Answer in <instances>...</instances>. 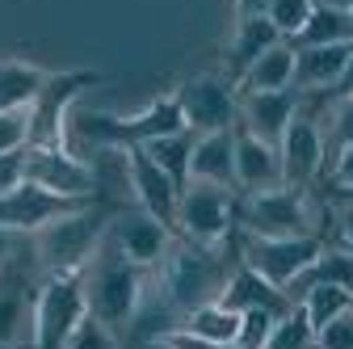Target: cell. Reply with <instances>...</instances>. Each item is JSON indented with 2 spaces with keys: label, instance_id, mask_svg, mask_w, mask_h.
Returning a JSON list of instances; mask_svg holds the SVG:
<instances>
[{
  "label": "cell",
  "instance_id": "cell-1",
  "mask_svg": "<svg viewBox=\"0 0 353 349\" xmlns=\"http://www.w3.org/2000/svg\"><path fill=\"white\" fill-rule=\"evenodd\" d=\"M236 261H240L236 244L210 248V244L176 236V244L168 248V257L160 261V270H156V282L164 286V295L176 303V308L190 316L194 308L219 299V290H223V282H228Z\"/></svg>",
  "mask_w": 353,
  "mask_h": 349
},
{
  "label": "cell",
  "instance_id": "cell-2",
  "mask_svg": "<svg viewBox=\"0 0 353 349\" xmlns=\"http://www.w3.org/2000/svg\"><path fill=\"white\" fill-rule=\"evenodd\" d=\"M110 206H101L97 198L84 202L68 215H59L55 223H47L42 232L30 236V252L34 266L42 274H84V266L97 257L105 228H110Z\"/></svg>",
  "mask_w": 353,
  "mask_h": 349
},
{
  "label": "cell",
  "instance_id": "cell-3",
  "mask_svg": "<svg viewBox=\"0 0 353 349\" xmlns=\"http://www.w3.org/2000/svg\"><path fill=\"white\" fill-rule=\"evenodd\" d=\"M148 290V270H139L135 261H126L110 240H101L97 257L84 266V299H88V316H97L110 324L118 337L126 324L135 320L139 299Z\"/></svg>",
  "mask_w": 353,
  "mask_h": 349
},
{
  "label": "cell",
  "instance_id": "cell-4",
  "mask_svg": "<svg viewBox=\"0 0 353 349\" xmlns=\"http://www.w3.org/2000/svg\"><path fill=\"white\" fill-rule=\"evenodd\" d=\"M185 118H181V106H176L172 93H160L152 97L143 110L135 114H97V110H88V114H76L68 122V135L76 130V135L84 143H93V148H105V152H126V148H143L148 139L156 135H168V130H181Z\"/></svg>",
  "mask_w": 353,
  "mask_h": 349
},
{
  "label": "cell",
  "instance_id": "cell-5",
  "mask_svg": "<svg viewBox=\"0 0 353 349\" xmlns=\"http://www.w3.org/2000/svg\"><path fill=\"white\" fill-rule=\"evenodd\" d=\"M320 210L312 202V190H299L290 181L274 190L240 194V232L252 236H312L320 232Z\"/></svg>",
  "mask_w": 353,
  "mask_h": 349
},
{
  "label": "cell",
  "instance_id": "cell-6",
  "mask_svg": "<svg viewBox=\"0 0 353 349\" xmlns=\"http://www.w3.org/2000/svg\"><path fill=\"white\" fill-rule=\"evenodd\" d=\"M176 232L185 240L223 248L236 244L240 232V190L214 186V181H190L176 202Z\"/></svg>",
  "mask_w": 353,
  "mask_h": 349
},
{
  "label": "cell",
  "instance_id": "cell-7",
  "mask_svg": "<svg viewBox=\"0 0 353 349\" xmlns=\"http://www.w3.org/2000/svg\"><path fill=\"white\" fill-rule=\"evenodd\" d=\"M105 76L93 68H63L51 72L42 93L30 101V148H72L68 143V118L76 110V97H84Z\"/></svg>",
  "mask_w": 353,
  "mask_h": 349
},
{
  "label": "cell",
  "instance_id": "cell-8",
  "mask_svg": "<svg viewBox=\"0 0 353 349\" xmlns=\"http://www.w3.org/2000/svg\"><path fill=\"white\" fill-rule=\"evenodd\" d=\"M236 248H240L244 266H252L261 278H270L274 286L286 290L328 248V236L324 232H312V236H252V232H236Z\"/></svg>",
  "mask_w": 353,
  "mask_h": 349
},
{
  "label": "cell",
  "instance_id": "cell-9",
  "mask_svg": "<svg viewBox=\"0 0 353 349\" xmlns=\"http://www.w3.org/2000/svg\"><path fill=\"white\" fill-rule=\"evenodd\" d=\"M84 316V274H47L34 299V349H63Z\"/></svg>",
  "mask_w": 353,
  "mask_h": 349
},
{
  "label": "cell",
  "instance_id": "cell-10",
  "mask_svg": "<svg viewBox=\"0 0 353 349\" xmlns=\"http://www.w3.org/2000/svg\"><path fill=\"white\" fill-rule=\"evenodd\" d=\"M181 118L190 130L210 135V130H228L240 122V89L228 72H194L172 89Z\"/></svg>",
  "mask_w": 353,
  "mask_h": 349
},
{
  "label": "cell",
  "instance_id": "cell-11",
  "mask_svg": "<svg viewBox=\"0 0 353 349\" xmlns=\"http://www.w3.org/2000/svg\"><path fill=\"white\" fill-rule=\"evenodd\" d=\"M176 228L160 223L152 210L143 206H130V210H114L110 215V228H105V240L126 257L135 261L139 270H160V261L168 257V248L176 244Z\"/></svg>",
  "mask_w": 353,
  "mask_h": 349
},
{
  "label": "cell",
  "instance_id": "cell-12",
  "mask_svg": "<svg viewBox=\"0 0 353 349\" xmlns=\"http://www.w3.org/2000/svg\"><path fill=\"white\" fill-rule=\"evenodd\" d=\"M278 152H282V177L290 186L312 190L320 181V172L328 164V139H324L320 122L312 118V110H307V106H299V114L290 118Z\"/></svg>",
  "mask_w": 353,
  "mask_h": 349
},
{
  "label": "cell",
  "instance_id": "cell-13",
  "mask_svg": "<svg viewBox=\"0 0 353 349\" xmlns=\"http://www.w3.org/2000/svg\"><path fill=\"white\" fill-rule=\"evenodd\" d=\"M34 299L38 282L17 266H0V349H34Z\"/></svg>",
  "mask_w": 353,
  "mask_h": 349
},
{
  "label": "cell",
  "instance_id": "cell-14",
  "mask_svg": "<svg viewBox=\"0 0 353 349\" xmlns=\"http://www.w3.org/2000/svg\"><path fill=\"white\" fill-rule=\"evenodd\" d=\"M26 177L63 194V198H97L93 164L80 160L72 148H30L26 152Z\"/></svg>",
  "mask_w": 353,
  "mask_h": 349
},
{
  "label": "cell",
  "instance_id": "cell-15",
  "mask_svg": "<svg viewBox=\"0 0 353 349\" xmlns=\"http://www.w3.org/2000/svg\"><path fill=\"white\" fill-rule=\"evenodd\" d=\"M122 168H126L130 194H135V206L152 210L160 223L176 228V202H181V186H176L143 148H126V152H122Z\"/></svg>",
  "mask_w": 353,
  "mask_h": 349
},
{
  "label": "cell",
  "instance_id": "cell-16",
  "mask_svg": "<svg viewBox=\"0 0 353 349\" xmlns=\"http://www.w3.org/2000/svg\"><path fill=\"white\" fill-rule=\"evenodd\" d=\"M303 106V93L299 89H274V93H240V122L244 130H252L256 139L265 143H282L290 118L299 114Z\"/></svg>",
  "mask_w": 353,
  "mask_h": 349
},
{
  "label": "cell",
  "instance_id": "cell-17",
  "mask_svg": "<svg viewBox=\"0 0 353 349\" xmlns=\"http://www.w3.org/2000/svg\"><path fill=\"white\" fill-rule=\"evenodd\" d=\"M282 152L274 143L256 139L252 130L236 126V190L256 194V190H274L282 186Z\"/></svg>",
  "mask_w": 353,
  "mask_h": 349
},
{
  "label": "cell",
  "instance_id": "cell-18",
  "mask_svg": "<svg viewBox=\"0 0 353 349\" xmlns=\"http://www.w3.org/2000/svg\"><path fill=\"white\" fill-rule=\"evenodd\" d=\"M219 303H228L232 312L265 308V312H278V316H286L294 299H290L282 286H274L270 278H261L252 266L236 261V266H232V274H228V282H223V290H219Z\"/></svg>",
  "mask_w": 353,
  "mask_h": 349
},
{
  "label": "cell",
  "instance_id": "cell-19",
  "mask_svg": "<svg viewBox=\"0 0 353 349\" xmlns=\"http://www.w3.org/2000/svg\"><path fill=\"white\" fill-rule=\"evenodd\" d=\"M353 55V42H328V47H294V89L299 93H328L341 80Z\"/></svg>",
  "mask_w": 353,
  "mask_h": 349
},
{
  "label": "cell",
  "instance_id": "cell-20",
  "mask_svg": "<svg viewBox=\"0 0 353 349\" xmlns=\"http://www.w3.org/2000/svg\"><path fill=\"white\" fill-rule=\"evenodd\" d=\"M278 42H282V34H278V26L265 17V13H256V17H236L232 42H228V51H223V72H228L232 80H240L265 51L278 47Z\"/></svg>",
  "mask_w": 353,
  "mask_h": 349
},
{
  "label": "cell",
  "instance_id": "cell-21",
  "mask_svg": "<svg viewBox=\"0 0 353 349\" xmlns=\"http://www.w3.org/2000/svg\"><path fill=\"white\" fill-rule=\"evenodd\" d=\"M190 181H214L236 190V126L198 135L194 160H190Z\"/></svg>",
  "mask_w": 353,
  "mask_h": 349
},
{
  "label": "cell",
  "instance_id": "cell-22",
  "mask_svg": "<svg viewBox=\"0 0 353 349\" xmlns=\"http://www.w3.org/2000/svg\"><path fill=\"white\" fill-rule=\"evenodd\" d=\"M47 76H51V68H42L34 59L0 55V110H26L42 93Z\"/></svg>",
  "mask_w": 353,
  "mask_h": 349
},
{
  "label": "cell",
  "instance_id": "cell-23",
  "mask_svg": "<svg viewBox=\"0 0 353 349\" xmlns=\"http://www.w3.org/2000/svg\"><path fill=\"white\" fill-rule=\"evenodd\" d=\"M240 93H274V89H294V47L282 38L278 47L265 51L240 80H236Z\"/></svg>",
  "mask_w": 353,
  "mask_h": 349
},
{
  "label": "cell",
  "instance_id": "cell-24",
  "mask_svg": "<svg viewBox=\"0 0 353 349\" xmlns=\"http://www.w3.org/2000/svg\"><path fill=\"white\" fill-rule=\"evenodd\" d=\"M312 286H345V290H353V252L341 244V248H324L312 266H307L290 286H286V295L290 299H299L303 290H312Z\"/></svg>",
  "mask_w": 353,
  "mask_h": 349
},
{
  "label": "cell",
  "instance_id": "cell-25",
  "mask_svg": "<svg viewBox=\"0 0 353 349\" xmlns=\"http://www.w3.org/2000/svg\"><path fill=\"white\" fill-rule=\"evenodd\" d=\"M290 47H328V42H353V13L349 9H336V5H320L312 17L303 21V30L294 38H286Z\"/></svg>",
  "mask_w": 353,
  "mask_h": 349
},
{
  "label": "cell",
  "instance_id": "cell-26",
  "mask_svg": "<svg viewBox=\"0 0 353 349\" xmlns=\"http://www.w3.org/2000/svg\"><path fill=\"white\" fill-rule=\"evenodd\" d=\"M194 143H198V130H190V126H181V130H168V135H156V139H148L143 143V152L168 172V177L176 181V186H190V160H194Z\"/></svg>",
  "mask_w": 353,
  "mask_h": 349
},
{
  "label": "cell",
  "instance_id": "cell-27",
  "mask_svg": "<svg viewBox=\"0 0 353 349\" xmlns=\"http://www.w3.org/2000/svg\"><path fill=\"white\" fill-rule=\"evenodd\" d=\"M185 332H194L202 341H214V345H228L240 332V312H232L228 303H219V299L214 303H202V308H194L185 316Z\"/></svg>",
  "mask_w": 353,
  "mask_h": 349
},
{
  "label": "cell",
  "instance_id": "cell-28",
  "mask_svg": "<svg viewBox=\"0 0 353 349\" xmlns=\"http://www.w3.org/2000/svg\"><path fill=\"white\" fill-rule=\"evenodd\" d=\"M294 303H303L307 320H312V328L320 332V328H328L336 316H345L353 308V290H345V286H312V290H303Z\"/></svg>",
  "mask_w": 353,
  "mask_h": 349
},
{
  "label": "cell",
  "instance_id": "cell-29",
  "mask_svg": "<svg viewBox=\"0 0 353 349\" xmlns=\"http://www.w3.org/2000/svg\"><path fill=\"white\" fill-rule=\"evenodd\" d=\"M265 349H316V328H312V320H307L303 303H290V312L278 316Z\"/></svg>",
  "mask_w": 353,
  "mask_h": 349
},
{
  "label": "cell",
  "instance_id": "cell-30",
  "mask_svg": "<svg viewBox=\"0 0 353 349\" xmlns=\"http://www.w3.org/2000/svg\"><path fill=\"white\" fill-rule=\"evenodd\" d=\"M63 349H122V337H118L110 324H101L97 316H84V320L76 324V332L68 337Z\"/></svg>",
  "mask_w": 353,
  "mask_h": 349
},
{
  "label": "cell",
  "instance_id": "cell-31",
  "mask_svg": "<svg viewBox=\"0 0 353 349\" xmlns=\"http://www.w3.org/2000/svg\"><path fill=\"white\" fill-rule=\"evenodd\" d=\"M312 9H316V0H270L265 17L278 26V34H282V38H294V34L303 30V21L312 17Z\"/></svg>",
  "mask_w": 353,
  "mask_h": 349
},
{
  "label": "cell",
  "instance_id": "cell-32",
  "mask_svg": "<svg viewBox=\"0 0 353 349\" xmlns=\"http://www.w3.org/2000/svg\"><path fill=\"white\" fill-rule=\"evenodd\" d=\"M274 324H278V312L248 308V312H240V332H236V341L248 345V349H265V341H270Z\"/></svg>",
  "mask_w": 353,
  "mask_h": 349
},
{
  "label": "cell",
  "instance_id": "cell-33",
  "mask_svg": "<svg viewBox=\"0 0 353 349\" xmlns=\"http://www.w3.org/2000/svg\"><path fill=\"white\" fill-rule=\"evenodd\" d=\"M30 148V106L26 110H0V156Z\"/></svg>",
  "mask_w": 353,
  "mask_h": 349
},
{
  "label": "cell",
  "instance_id": "cell-34",
  "mask_svg": "<svg viewBox=\"0 0 353 349\" xmlns=\"http://www.w3.org/2000/svg\"><path fill=\"white\" fill-rule=\"evenodd\" d=\"M328 106H332V118H328V126H324V139H328L332 152H341V148L353 143V97L328 101Z\"/></svg>",
  "mask_w": 353,
  "mask_h": 349
},
{
  "label": "cell",
  "instance_id": "cell-35",
  "mask_svg": "<svg viewBox=\"0 0 353 349\" xmlns=\"http://www.w3.org/2000/svg\"><path fill=\"white\" fill-rule=\"evenodd\" d=\"M316 345L320 349H353V308L345 316H336L328 328L316 332Z\"/></svg>",
  "mask_w": 353,
  "mask_h": 349
},
{
  "label": "cell",
  "instance_id": "cell-36",
  "mask_svg": "<svg viewBox=\"0 0 353 349\" xmlns=\"http://www.w3.org/2000/svg\"><path fill=\"white\" fill-rule=\"evenodd\" d=\"M26 152H30V148H21V152H5V156H0V198L26 181Z\"/></svg>",
  "mask_w": 353,
  "mask_h": 349
},
{
  "label": "cell",
  "instance_id": "cell-37",
  "mask_svg": "<svg viewBox=\"0 0 353 349\" xmlns=\"http://www.w3.org/2000/svg\"><path fill=\"white\" fill-rule=\"evenodd\" d=\"M345 186H353V143H349V148H341V152H332L324 194H328V190H345Z\"/></svg>",
  "mask_w": 353,
  "mask_h": 349
},
{
  "label": "cell",
  "instance_id": "cell-38",
  "mask_svg": "<svg viewBox=\"0 0 353 349\" xmlns=\"http://www.w3.org/2000/svg\"><path fill=\"white\" fill-rule=\"evenodd\" d=\"M328 101H345V97H353V55H349V63H345V72H341V80L332 84V89L324 93Z\"/></svg>",
  "mask_w": 353,
  "mask_h": 349
},
{
  "label": "cell",
  "instance_id": "cell-39",
  "mask_svg": "<svg viewBox=\"0 0 353 349\" xmlns=\"http://www.w3.org/2000/svg\"><path fill=\"white\" fill-rule=\"evenodd\" d=\"M168 341H172V349H219L214 341H202V337H194V332H185V328H181V332H172Z\"/></svg>",
  "mask_w": 353,
  "mask_h": 349
},
{
  "label": "cell",
  "instance_id": "cell-40",
  "mask_svg": "<svg viewBox=\"0 0 353 349\" xmlns=\"http://www.w3.org/2000/svg\"><path fill=\"white\" fill-rule=\"evenodd\" d=\"M17 244H21V236H17V232L0 228V266H9V261L17 257Z\"/></svg>",
  "mask_w": 353,
  "mask_h": 349
},
{
  "label": "cell",
  "instance_id": "cell-41",
  "mask_svg": "<svg viewBox=\"0 0 353 349\" xmlns=\"http://www.w3.org/2000/svg\"><path fill=\"white\" fill-rule=\"evenodd\" d=\"M122 349H172L168 337H139V341H122Z\"/></svg>",
  "mask_w": 353,
  "mask_h": 349
},
{
  "label": "cell",
  "instance_id": "cell-42",
  "mask_svg": "<svg viewBox=\"0 0 353 349\" xmlns=\"http://www.w3.org/2000/svg\"><path fill=\"white\" fill-rule=\"evenodd\" d=\"M270 9V0H236V17H256Z\"/></svg>",
  "mask_w": 353,
  "mask_h": 349
},
{
  "label": "cell",
  "instance_id": "cell-43",
  "mask_svg": "<svg viewBox=\"0 0 353 349\" xmlns=\"http://www.w3.org/2000/svg\"><path fill=\"white\" fill-rule=\"evenodd\" d=\"M341 240H345V248L353 252V210H349L345 219H341Z\"/></svg>",
  "mask_w": 353,
  "mask_h": 349
},
{
  "label": "cell",
  "instance_id": "cell-44",
  "mask_svg": "<svg viewBox=\"0 0 353 349\" xmlns=\"http://www.w3.org/2000/svg\"><path fill=\"white\" fill-rule=\"evenodd\" d=\"M328 198H332V202H349V206H353V186H345V190H328Z\"/></svg>",
  "mask_w": 353,
  "mask_h": 349
},
{
  "label": "cell",
  "instance_id": "cell-45",
  "mask_svg": "<svg viewBox=\"0 0 353 349\" xmlns=\"http://www.w3.org/2000/svg\"><path fill=\"white\" fill-rule=\"evenodd\" d=\"M320 5H336V9H353V0H320Z\"/></svg>",
  "mask_w": 353,
  "mask_h": 349
},
{
  "label": "cell",
  "instance_id": "cell-46",
  "mask_svg": "<svg viewBox=\"0 0 353 349\" xmlns=\"http://www.w3.org/2000/svg\"><path fill=\"white\" fill-rule=\"evenodd\" d=\"M219 349H248V345H240V341H228V345H219Z\"/></svg>",
  "mask_w": 353,
  "mask_h": 349
},
{
  "label": "cell",
  "instance_id": "cell-47",
  "mask_svg": "<svg viewBox=\"0 0 353 349\" xmlns=\"http://www.w3.org/2000/svg\"><path fill=\"white\" fill-rule=\"evenodd\" d=\"M349 13H353V9H349Z\"/></svg>",
  "mask_w": 353,
  "mask_h": 349
},
{
  "label": "cell",
  "instance_id": "cell-48",
  "mask_svg": "<svg viewBox=\"0 0 353 349\" xmlns=\"http://www.w3.org/2000/svg\"><path fill=\"white\" fill-rule=\"evenodd\" d=\"M316 349H320V345H316Z\"/></svg>",
  "mask_w": 353,
  "mask_h": 349
}]
</instances>
